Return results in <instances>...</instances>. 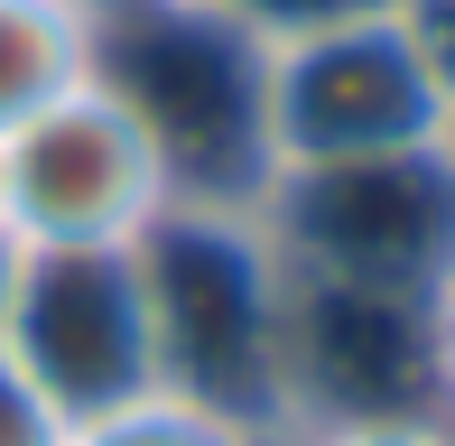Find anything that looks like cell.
I'll list each match as a JSON object with an SVG mask.
<instances>
[{
    "label": "cell",
    "mask_w": 455,
    "mask_h": 446,
    "mask_svg": "<svg viewBox=\"0 0 455 446\" xmlns=\"http://www.w3.org/2000/svg\"><path fill=\"white\" fill-rule=\"evenodd\" d=\"M158 381L279 437V316L288 270L251 205H168L131 242Z\"/></svg>",
    "instance_id": "1"
},
{
    "label": "cell",
    "mask_w": 455,
    "mask_h": 446,
    "mask_svg": "<svg viewBox=\"0 0 455 446\" xmlns=\"http://www.w3.org/2000/svg\"><path fill=\"white\" fill-rule=\"evenodd\" d=\"M93 75L149 121L177 177V205H260L270 131H260V47L196 0H158L93 28Z\"/></svg>",
    "instance_id": "2"
},
{
    "label": "cell",
    "mask_w": 455,
    "mask_h": 446,
    "mask_svg": "<svg viewBox=\"0 0 455 446\" xmlns=\"http://www.w3.org/2000/svg\"><path fill=\"white\" fill-rule=\"evenodd\" d=\"M251 214L270 233V251L307 279L437 298L455 279V139H437V149H381V158H325V168H279Z\"/></svg>",
    "instance_id": "3"
},
{
    "label": "cell",
    "mask_w": 455,
    "mask_h": 446,
    "mask_svg": "<svg viewBox=\"0 0 455 446\" xmlns=\"http://www.w3.org/2000/svg\"><path fill=\"white\" fill-rule=\"evenodd\" d=\"M260 131H270V177L325 168V158L437 149L455 139V93L409 19L371 10L344 28L260 47Z\"/></svg>",
    "instance_id": "4"
},
{
    "label": "cell",
    "mask_w": 455,
    "mask_h": 446,
    "mask_svg": "<svg viewBox=\"0 0 455 446\" xmlns=\"http://www.w3.org/2000/svg\"><path fill=\"white\" fill-rule=\"evenodd\" d=\"M177 205L149 121L102 75L0 131V233L19 251H131Z\"/></svg>",
    "instance_id": "5"
},
{
    "label": "cell",
    "mask_w": 455,
    "mask_h": 446,
    "mask_svg": "<svg viewBox=\"0 0 455 446\" xmlns=\"http://www.w3.org/2000/svg\"><path fill=\"white\" fill-rule=\"evenodd\" d=\"M0 362L56 410V428L84 410L149 391L158 344H149V298H140L131 251H19L10 326H0Z\"/></svg>",
    "instance_id": "6"
},
{
    "label": "cell",
    "mask_w": 455,
    "mask_h": 446,
    "mask_svg": "<svg viewBox=\"0 0 455 446\" xmlns=\"http://www.w3.org/2000/svg\"><path fill=\"white\" fill-rule=\"evenodd\" d=\"M400 410H437V381H427V298L344 289V279L288 270L279 437L288 428H335V418H400Z\"/></svg>",
    "instance_id": "7"
},
{
    "label": "cell",
    "mask_w": 455,
    "mask_h": 446,
    "mask_svg": "<svg viewBox=\"0 0 455 446\" xmlns=\"http://www.w3.org/2000/svg\"><path fill=\"white\" fill-rule=\"evenodd\" d=\"M93 75V19L75 0H0V131Z\"/></svg>",
    "instance_id": "8"
},
{
    "label": "cell",
    "mask_w": 455,
    "mask_h": 446,
    "mask_svg": "<svg viewBox=\"0 0 455 446\" xmlns=\"http://www.w3.org/2000/svg\"><path fill=\"white\" fill-rule=\"evenodd\" d=\"M56 446H270V437L223 418V410H204V400H186V391H168V381H149V391L112 400V410L66 418Z\"/></svg>",
    "instance_id": "9"
},
{
    "label": "cell",
    "mask_w": 455,
    "mask_h": 446,
    "mask_svg": "<svg viewBox=\"0 0 455 446\" xmlns=\"http://www.w3.org/2000/svg\"><path fill=\"white\" fill-rule=\"evenodd\" d=\"M214 10L223 28H242L251 47H288V37H316V28H344V19H371V10H400V0H196Z\"/></svg>",
    "instance_id": "10"
},
{
    "label": "cell",
    "mask_w": 455,
    "mask_h": 446,
    "mask_svg": "<svg viewBox=\"0 0 455 446\" xmlns=\"http://www.w3.org/2000/svg\"><path fill=\"white\" fill-rule=\"evenodd\" d=\"M279 446H455L437 410H400V418H335V428H288Z\"/></svg>",
    "instance_id": "11"
},
{
    "label": "cell",
    "mask_w": 455,
    "mask_h": 446,
    "mask_svg": "<svg viewBox=\"0 0 455 446\" xmlns=\"http://www.w3.org/2000/svg\"><path fill=\"white\" fill-rule=\"evenodd\" d=\"M427 381H437V418L455 428V279L427 298Z\"/></svg>",
    "instance_id": "12"
},
{
    "label": "cell",
    "mask_w": 455,
    "mask_h": 446,
    "mask_svg": "<svg viewBox=\"0 0 455 446\" xmlns=\"http://www.w3.org/2000/svg\"><path fill=\"white\" fill-rule=\"evenodd\" d=\"M400 19L419 28V47L437 56V75H446V93H455V0H400Z\"/></svg>",
    "instance_id": "13"
},
{
    "label": "cell",
    "mask_w": 455,
    "mask_h": 446,
    "mask_svg": "<svg viewBox=\"0 0 455 446\" xmlns=\"http://www.w3.org/2000/svg\"><path fill=\"white\" fill-rule=\"evenodd\" d=\"M75 10H84L93 28H112V19H131V10H158V0H75Z\"/></svg>",
    "instance_id": "14"
},
{
    "label": "cell",
    "mask_w": 455,
    "mask_h": 446,
    "mask_svg": "<svg viewBox=\"0 0 455 446\" xmlns=\"http://www.w3.org/2000/svg\"><path fill=\"white\" fill-rule=\"evenodd\" d=\"M10 289H19V242L0 233V326H10Z\"/></svg>",
    "instance_id": "15"
}]
</instances>
